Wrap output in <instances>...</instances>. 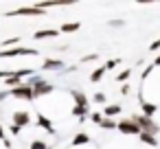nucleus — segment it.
Listing matches in <instances>:
<instances>
[{
  "label": "nucleus",
  "instance_id": "nucleus-1",
  "mask_svg": "<svg viewBox=\"0 0 160 149\" xmlns=\"http://www.w3.org/2000/svg\"><path fill=\"white\" fill-rule=\"evenodd\" d=\"M24 83L33 88V99H40V97L51 94V92L55 90V86H53L51 81H46V79H42V77H38V75L29 77V81H24Z\"/></svg>",
  "mask_w": 160,
  "mask_h": 149
},
{
  "label": "nucleus",
  "instance_id": "nucleus-2",
  "mask_svg": "<svg viewBox=\"0 0 160 149\" xmlns=\"http://www.w3.org/2000/svg\"><path fill=\"white\" fill-rule=\"evenodd\" d=\"M132 121L134 123H138V127H140V132H145V134H151V136H156V134H160V127H158V123L153 121V118H149V116H132Z\"/></svg>",
  "mask_w": 160,
  "mask_h": 149
},
{
  "label": "nucleus",
  "instance_id": "nucleus-3",
  "mask_svg": "<svg viewBox=\"0 0 160 149\" xmlns=\"http://www.w3.org/2000/svg\"><path fill=\"white\" fill-rule=\"evenodd\" d=\"M20 55H27V57H38L40 51L35 48H27V46H13V48H5L0 51V57L2 59H9V57H20Z\"/></svg>",
  "mask_w": 160,
  "mask_h": 149
},
{
  "label": "nucleus",
  "instance_id": "nucleus-4",
  "mask_svg": "<svg viewBox=\"0 0 160 149\" xmlns=\"http://www.w3.org/2000/svg\"><path fill=\"white\" fill-rule=\"evenodd\" d=\"M121 134H127V136H140V127L138 123H134L132 118H125V121H118V127H116Z\"/></svg>",
  "mask_w": 160,
  "mask_h": 149
},
{
  "label": "nucleus",
  "instance_id": "nucleus-5",
  "mask_svg": "<svg viewBox=\"0 0 160 149\" xmlns=\"http://www.w3.org/2000/svg\"><path fill=\"white\" fill-rule=\"evenodd\" d=\"M9 94H11V97H16V99H22V101H33V88H31V86H27V83H22V86H18V88L9 90Z\"/></svg>",
  "mask_w": 160,
  "mask_h": 149
},
{
  "label": "nucleus",
  "instance_id": "nucleus-6",
  "mask_svg": "<svg viewBox=\"0 0 160 149\" xmlns=\"http://www.w3.org/2000/svg\"><path fill=\"white\" fill-rule=\"evenodd\" d=\"M5 16H44V9H40L38 5L33 7H22V9H16V11H9Z\"/></svg>",
  "mask_w": 160,
  "mask_h": 149
},
{
  "label": "nucleus",
  "instance_id": "nucleus-7",
  "mask_svg": "<svg viewBox=\"0 0 160 149\" xmlns=\"http://www.w3.org/2000/svg\"><path fill=\"white\" fill-rule=\"evenodd\" d=\"M11 121H13V125H18V127H27V125H31V114H29L27 110H18V112H13Z\"/></svg>",
  "mask_w": 160,
  "mask_h": 149
},
{
  "label": "nucleus",
  "instance_id": "nucleus-8",
  "mask_svg": "<svg viewBox=\"0 0 160 149\" xmlns=\"http://www.w3.org/2000/svg\"><path fill=\"white\" fill-rule=\"evenodd\" d=\"M35 123H38L42 129H46L48 134H55V127H53V123H51V121H48L44 114H38V116H35Z\"/></svg>",
  "mask_w": 160,
  "mask_h": 149
},
{
  "label": "nucleus",
  "instance_id": "nucleus-9",
  "mask_svg": "<svg viewBox=\"0 0 160 149\" xmlns=\"http://www.w3.org/2000/svg\"><path fill=\"white\" fill-rule=\"evenodd\" d=\"M57 35H59V31H55V29H42V31L33 33V40H48V37H57Z\"/></svg>",
  "mask_w": 160,
  "mask_h": 149
},
{
  "label": "nucleus",
  "instance_id": "nucleus-10",
  "mask_svg": "<svg viewBox=\"0 0 160 149\" xmlns=\"http://www.w3.org/2000/svg\"><path fill=\"white\" fill-rule=\"evenodd\" d=\"M57 68H64V62L62 59H44V64H42V70H57Z\"/></svg>",
  "mask_w": 160,
  "mask_h": 149
},
{
  "label": "nucleus",
  "instance_id": "nucleus-11",
  "mask_svg": "<svg viewBox=\"0 0 160 149\" xmlns=\"http://www.w3.org/2000/svg\"><path fill=\"white\" fill-rule=\"evenodd\" d=\"M140 107H142V116H153L156 112H158V105L156 103H147V101H140Z\"/></svg>",
  "mask_w": 160,
  "mask_h": 149
},
{
  "label": "nucleus",
  "instance_id": "nucleus-12",
  "mask_svg": "<svg viewBox=\"0 0 160 149\" xmlns=\"http://www.w3.org/2000/svg\"><path fill=\"white\" fill-rule=\"evenodd\" d=\"M88 142H90V136H88L86 132H79V134H77V136H75V138L70 140V145H72V147H79V145H88Z\"/></svg>",
  "mask_w": 160,
  "mask_h": 149
},
{
  "label": "nucleus",
  "instance_id": "nucleus-13",
  "mask_svg": "<svg viewBox=\"0 0 160 149\" xmlns=\"http://www.w3.org/2000/svg\"><path fill=\"white\" fill-rule=\"evenodd\" d=\"M138 140H140V142H145V145H149V147H158V138H156V136H151V134H145V132H140Z\"/></svg>",
  "mask_w": 160,
  "mask_h": 149
},
{
  "label": "nucleus",
  "instance_id": "nucleus-14",
  "mask_svg": "<svg viewBox=\"0 0 160 149\" xmlns=\"http://www.w3.org/2000/svg\"><path fill=\"white\" fill-rule=\"evenodd\" d=\"M70 97L75 99L77 105H88V97H86L83 92H79V90H70Z\"/></svg>",
  "mask_w": 160,
  "mask_h": 149
},
{
  "label": "nucleus",
  "instance_id": "nucleus-15",
  "mask_svg": "<svg viewBox=\"0 0 160 149\" xmlns=\"http://www.w3.org/2000/svg\"><path fill=\"white\" fill-rule=\"evenodd\" d=\"M72 116H77V118H88V116H90L88 105H75V107H72Z\"/></svg>",
  "mask_w": 160,
  "mask_h": 149
},
{
  "label": "nucleus",
  "instance_id": "nucleus-16",
  "mask_svg": "<svg viewBox=\"0 0 160 149\" xmlns=\"http://www.w3.org/2000/svg\"><path fill=\"white\" fill-rule=\"evenodd\" d=\"M81 29V24L79 22H66V24H62V33H75V31H79Z\"/></svg>",
  "mask_w": 160,
  "mask_h": 149
},
{
  "label": "nucleus",
  "instance_id": "nucleus-17",
  "mask_svg": "<svg viewBox=\"0 0 160 149\" xmlns=\"http://www.w3.org/2000/svg\"><path fill=\"white\" fill-rule=\"evenodd\" d=\"M103 114H105V118H112V116L121 114V103H116V105H108V107L103 110Z\"/></svg>",
  "mask_w": 160,
  "mask_h": 149
},
{
  "label": "nucleus",
  "instance_id": "nucleus-18",
  "mask_svg": "<svg viewBox=\"0 0 160 149\" xmlns=\"http://www.w3.org/2000/svg\"><path fill=\"white\" fill-rule=\"evenodd\" d=\"M105 75V68L101 66V68H97V70H92V75H90V81L92 83H97V81H101V77Z\"/></svg>",
  "mask_w": 160,
  "mask_h": 149
},
{
  "label": "nucleus",
  "instance_id": "nucleus-19",
  "mask_svg": "<svg viewBox=\"0 0 160 149\" xmlns=\"http://www.w3.org/2000/svg\"><path fill=\"white\" fill-rule=\"evenodd\" d=\"M99 127H101V129H116V127H118V123H116V121H112V118H103V123H101Z\"/></svg>",
  "mask_w": 160,
  "mask_h": 149
},
{
  "label": "nucleus",
  "instance_id": "nucleus-20",
  "mask_svg": "<svg viewBox=\"0 0 160 149\" xmlns=\"http://www.w3.org/2000/svg\"><path fill=\"white\" fill-rule=\"evenodd\" d=\"M129 77H132V70H129V68H125V70H121V72L116 75V81H127Z\"/></svg>",
  "mask_w": 160,
  "mask_h": 149
},
{
  "label": "nucleus",
  "instance_id": "nucleus-21",
  "mask_svg": "<svg viewBox=\"0 0 160 149\" xmlns=\"http://www.w3.org/2000/svg\"><path fill=\"white\" fill-rule=\"evenodd\" d=\"M0 140L5 142V147H7V149H11V140L7 138V134H5V129H2V123H0Z\"/></svg>",
  "mask_w": 160,
  "mask_h": 149
},
{
  "label": "nucleus",
  "instance_id": "nucleus-22",
  "mask_svg": "<svg viewBox=\"0 0 160 149\" xmlns=\"http://www.w3.org/2000/svg\"><path fill=\"white\" fill-rule=\"evenodd\" d=\"M90 121H92V123H97V125H101V123H103V114L92 112V114H90Z\"/></svg>",
  "mask_w": 160,
  "mask_h": 149
},
{
  "label": "nucleus",
  "instance_id": "nucleus-23",
  "mask_svg": "<svg viewBox=\"0 0 160 149\" xmlns=\"http://www.w3.org/2000/svg\"><path fill=\"white\" fill-rule=\"evenodd\" d=\"M18 42H20V37H9V40H5V46L13 48V46H18Z\"/></svg>",
  "mask_w": 160,
  "mask_h": 149
},
{
  "label": "nucleus",
  "instance_id": "nucleus-24",
  "mask_svg": "<svg viewBox=\"0 0 160 149\" xmlns=\"http://www.w3.org/2000/svg\"><path fill=\"white\" fill-rule=\"evenodd\" d=\"M118 64H121L118 59H108V62L103 64V68H105V70H112V68H114V66H118Z\"/></svg>",
  "mask_w": 160,
  "mask_h": 149
},
{
  "label": "nucleus",
  "instance_id": "nucleus-25",
  "mask_svg": "<svg viewBox=\"0 0 160 149\" xmlns=\"http://www.w3.org/2000/svg\"><path fill=\"white\" fill-rule=\"evenodd\" d=\"M92 101H94V103H101V105H103V103H105L108 99H105V94H103V92H97V94L92 97Z\"/></svg>",
  "mask_w": 160,
  "mask_h": 149
},
{
  "label": "nucleus",
  "instance_id": "nucleus-26",
  "mask_svg": "<svg viewBox=\"0 0 160 149\" xmlns=\"http://www.w3.org/2000/svg\"><path fill=\"white\" fill-rule=\"evenodd\" d=\"M31 149H48V145L42 142V140H33V142H31Z\"/></svg>",
  "mask_w": 160,
  "mask_h": 149
},
{
  "label": "nucleus",
  "instance_id": "nucleus-27",
  "mask_svg": "<svg viewBox=\"0 0 160 149\" xmlns=\"http://www.w3.org/2000/svg\"><path fill=\"white\" fill-rule=\"evenodd\" d=\"M153 68H156V66H153V64H149V66H147V68L142 70V79H147V77H149V75L153 72Z\"/></svg>",
  "mask_w": 160,
  "mask_h": 149
},
{
  "label": "nucleus",
  "instance_id": "nucleus-28",
  "mask_svg": "<svg viewBox=\"0 0 160 149\" xmlns=\"http://www.w3.org/2000/svg\"><path fill=\"white\" fill-rule=\"evenodd\" d=\"M9 129H11V134H13V136H18V134L22 132V127H18V125H13V123H11V127H9Z\"/></svg>",
  "mask_w": 160,
  "mask_h": 149
},
{
  "label": "nucleus",
  "instance_id": "nucleus-29",
  "mask_svg": "<svg viewBox=\"0 0 160 149\" xmlns=\"http://www.w3.org/2000/svg\"><path fill=\"white\" fill-rule=\"evenodd\" d=\"M158 48H160V40H156V42L149 44V51H158Z\"/></svg>",
  "mask_w": 160,
  "mask_h": 149
},
{
  "label": "nucleus",
  "instance_id": "nucleus-30",
  "mask_svg": "<svg viewBox=\"0 0 160 149\" xmlns=\"http://www.w3.org/2000/svg\"><path fill=\"white\" fill-rule=\"evenodd\" d=\"M97 57H99V55H97V53H92V55H86V57H83V62H94Z\"/></svg>",
  "mask_w": 160,
  "mask_h": 149
},
{
  "label": "nucleus",
  "instance_id": "nucleus-31",
  "mask_svg": "<svg viewBox=\"0 0 160 149\" xmlns=\"http://www.w3.org/2000/svg\"><path fill=\"white\" fill-rule=\"evenodd\" d=\"M110 24H112V27H123V24H125V22H123V20H112V22H110Z\"/></svg>",
  "mask_w": 160,
  "mask_h": 149
},
{
  "label": "nucleus",
  "instance_id": "nucleus-32",
  "mask_svg": "<svg viewBox=\"0 0 160 149\" xmlns=\"http://www.w3.org/2000/svg\"><path fill=\"white\" fill-rule=\"evenodd\" d=\"M7 97H11V94H9V90H5V92H0V101H5Z\"/></svg>",
  "mask_w": 160,
  "mask_h": 149
},
{
  "label": "nucleus",
  "instance_id": "nucleus-33",
  "mask_svg": "<svg viewBox=\"0 0 160 149\" xmlns=\"http://www.w3.org/2000/svg\"><path fill=\"white\" fill-rule=\"evenodd\" d=\"M127 92H129V86H127V83H125V86H123V88H121V94H127Z\"/></svg>",
  "mask_w": 160,
  "mask_h": 149
},
{
  "label": "nucleus",
  "instance_id": "nucleus-34",
  "mask_svg": "<svg viewBox=\"0 0 160 149\" xmlns=\"http://www.w3.org/2000/svg\"><path fill=\"white\" fill-rule=\"evenodd\" d=\"M153 66H156V68H158V66H160V55H158V57H156V62H153Z\"/></svg>",
  "mask_w": 160,
  "mask_h": 149
}]
</instances>
